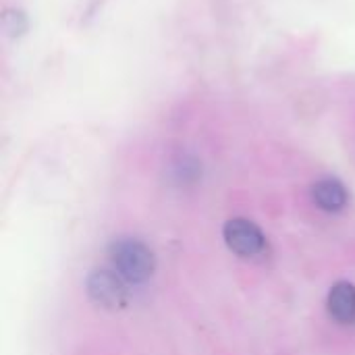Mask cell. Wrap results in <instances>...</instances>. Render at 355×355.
Segmentation results:
<instances>
[{
    "label": "cell",
    "mask_w": 355,
    "mask_h": 355,
    "mask_svg": "<svg viewBox=\"0 0 355 355\" xmlns=\"http://www.w3.org/2000/svg\"><path fill=\"white\" fill-rule=\"evenodd\" d=\"M112 270L129 285H144L156 270V258L152 250L139 239L121 237L108 248Z\"/></svg>",
    "instance_id": "6da1fadb"
},
{
    "label": "cell",
    "mask_w": 355,
    "mask_h": 355,
    "mask_svg": "<svg viewBox=\"0 0 355 355\" xmlns=\"http://www.w3.org/2000/svg\"><path fill=\"white\" fill-rule=\"evenodd\" d=\"M223 237L227 248L241 258H254L266 248L262 229L250 218H231L223 229Z\"/></svg>",
    "instance_id": "7a4b0ae2"
},
{
    "label": "cell",
    "mask_w": 355,
    "mask_h": 355,
    "mask_svg": "<svg viewBox=\"0 0 355 355\" xmlns=\"http://www.w3.org/2000/svg\"><path fill=\"white\" fill-rule=\"evenodd\" d=\"M87 293L102 308H121L127 302L125 281L114 270H96L87 279Z\"/></svg>",
    "instance_id": "3957f363"
},
{
    "label": "cell",
    "mask_w": 355,
    "mask_h": 355,
    "mask_svg": "<svg viewBox=\"0 0 355 355\" xmlns=\"http://www.w3.org/2000/svg\"><path fill=\"white\" fill-rule=\"evenodd\" d=\"M327 310L339 324H355V285L349 281L335 283L327 297Z\"/></svg>",
    "instance_id": "277c9868"
},
{
    "label": "cell",
    "mask_w": 355,
    "mask_h": 355,
    "mask_svg": "<svg viewBox=\"0 0 355 355\" xmlns=\"http://www.w3.org/2000/svg\"><path fill=\"white\" fill-rule=\"evenodd\" d=\"M312 198L316 206L324 212H341L347 206V189L335 177H324L312 185Z\"/></svg>",
    "instance_id": "5b68a950"
},
{
    "label": "cell",
    "mask_w": 355,
    "mask_h": 355,
    "mask_svg": "<svg viewBox=\"0 0 355 355\" xmlns=\"http://www.w3.org/2000/svg\"><path fill=\"white\" fill-rule=\"evenodd\" d=\"M2 27H4V31H6L10 37H19V35H23V33L27 31L29 21H27V17H25L21 10L8 8V10H4V15H2Z\"/></svg>",
    "instance_id": "8992f818"
}]
</instances>
